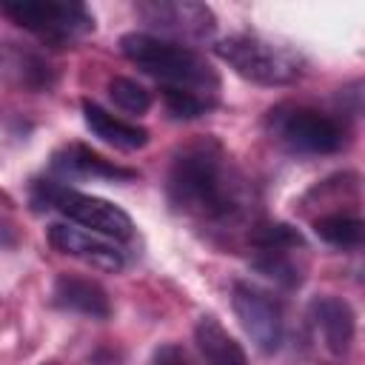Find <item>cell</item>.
<instances>
[{
	"instance_id": "cell-1",
	"label": "cell",
	"mask_w": 365,
	"mask_h": 365,
	"mask_svg": "<svg viewBox=\"0 0 365 365\" xmlns=\"http://www.w3.org/2000/svg\"><path fill=\"white\" fill-rule=\"evenodd\" d=\"M168 202L177 214L205 222L231 225L248 211V185L217 140L182 145L165 180Z\"/></svg>"
},
{
	"instance_id": "cell-2",
	"label": "cell",
	"mask_w": 365,
	"mask_h": 365,
	"mask_svg": "<svg viewBox=\"0 0 365 365\" xmlns=\"http://www.w3.org/2000/svg\"><path fill=\"white\" fill-rule=\"evenodd\" d=\"M120 51L137 68L157 77L168 88H185L205 97H214L220 88V77L214 66L191 46L157 37L151 31H131V34H123Z\"/></svg>"
},
{
	"instance_id": "cell-3",
	"label": "cell",
	"mask_w": 365,
	"mask_h": 365,
	"mask_svg": "<svg viewBox=\"0 0 365 365\" xmlns=\"http://www.w3.org/2000/svg\"><path fill=\"white\" fill-rule=\"evenodd\" d=\"M214 51L240 77L259 86H291L305 74V57L297 48L259 34H228L217 40Z\"/></svg>"
},
{
	"instance_id": "cell-4",
	"label": "cell",
	"mask_w": 365,
	"mask_h": 365,
	"mask_svg": "<svg viewBox=\"0 0 365 365\" xmlns=\"http://www.w3.org/2000/svg\"><path fill=\"white\" fill-rule=\"evenodd\" d=\"M268 134L297 154H334L345 145V125L311 106H277L265 117Z\"/></svg>"
},
{
	"instance_id": "cell-5",
	"label": "cell",
	"mask_w": 365,
	"mask_h": 365,
	"mask_svg": "<svg viewBox=\"0 0 365 365\" xmlns=\"http://www.w3.org/2000/svg\"><path fill=\"white\" fill-rule=\"evenodd\" d=\"M37 202L60 211L71 222L88 228L91 234L108 237V240H128L134 234V222L120 205H114L103 197L83 194V191L68 188V185H60V182H40L37 185Z\"/></svg>"
},
{
	"instance_id": "cell-6",
	"label": "cell",
	"mask_w": 365,
	"mask_h": 365,
	"mask_svg": "<svg viewBox=\"0 0 365 365\" xmlns=\"http://www.w3.org/2000/svg\"><path fill=\"white\" fill-rule=\"evenodd\" d=\"M0 14L26 31H34L51 43H71L94 29V17L83 3H48V0H6Z\"/></svg>"
},
{
	"instance_id": "cell-7",
	"label": "cell",
	"mask_w": 365,
	"mask_h": 365,
	"mask_svg": "<svg viewBox=\"0 0 365 365\" xmlns=\"http://www.w3.org/2000/svg\"><path fill=\"white\" fill-rule=\"evenodd\" d=\"M137 14L148 23V29L160 31L157 37L174 43L182 40V46L185 40L202 43L217 29L214 11L205 3H191V0H145L137 3Z\"/></svg>"
},
{
	"instance_id": "cell-8",
	"label": "cell",
	"mask_w": 365,
	"mask_h": 365,
	"mask_svg": "<svg viewBox=\"0 0 365 365\" xmlns=\"http://www.w3.org/2000/svg\"><path fill=\"white\" fill-rule=\"evenodd\" d=\"M231 305L234 314L242 325V331L251 336V342L271 354L279 348L282 342V314L279 305L259 288L248 285V282H234L231 288Z\"/></svg>"
},
{
	"instance_id": "cell-9",
	"label": "cell",
	"mask_w": 365,
	"mask_h": 365,
	"mask_svg": "<svg viewBox=\"0 0 365 365\" xmlns=\"http://www.w3.org/2000/svg\"><path fill=\"white\" fill-rule=\"evenodd\" d=\"M48 242L66 254V257H74L91 268H100V271H123L125 265V254L106 237L100 234H91V231H83V228H74V225H66V222H57L48 228Z\"/></svg>"
},
{
	"instance_id": "cell-10",
	"label": "cell",
	"mask_w": 365,
	"mask_h": 365,
	"mask_svg": "<svg viewBox=\"0 0 365 365\" xmlns=\"http://www.w3.org/2000/svg\"><path fill=\"white\" fill-rule=\"evenodd\" d=\"M51 171L71 180H111V182H128L137 177V171L106 160L103 154H97L83 143H68L60 151H54Z\"/></svg>"
},
{
	"instance_id": "cell-11",
	"label": "cell",
	"mask_w": 365,
	"mask_h": 365,
	"mask_svg": "<svg viewBox=\"0 0 365 365\" xmlns=\"http://www.w3.org/2000/svg\"><path fill=\"white\" fill-rule=\"evenodd\" d=\"M308 317L317 328V334L322 336L325 348L331 354H345L354 342L356 334V317L351 311V305L339 297H317L308 308Z\"/></svg>"
},
{
	"instance_id": "cell-12",
	"label": "cell",
	"mask_w": 365,
	"mask_h": 365,
	"mask_svg": "<svg viewBox=\"0 0 365 365\" xmlns=\"http://www.w3.org/2000/svg\"><path fill=\"white\" fill-rule=\"evenodd\" d=\"M51 299L63 311L83 314L91 319H106L111 314V302H108L106 288L100 282H94L88 277H77V274H60L54 279Z\"/></svg>"
},
{
	"instance_id": "cell-13",
	"label": "cell",
	"mask_w": 365,
	"mask_h": 365,
	"mask_svg": "<svg viewBox=\"0 0 365 365\" xmlns=\"http://www.w3.org/2000/svg\"><path fill=\"white\" fill-rule=\"evenodd\" d=\"M83 120L94 137H100L103 143H108L120 151H137L148 143V131L143 125L128 123V120L106 111L103 106H97L91 100H83Z\"/></svg>"
},
{
	"instance_id": "cell-14",
	"label": "cell",
	"mask_w": 365,
	"mask_h": 365,
	"mask_svg": "<svg viewBox=\"0 0 365 365\" xmlns=\"http://www.w3.org/2000/svg\"><path fill=\"white\" fill-rule=\"evenodd\" d=\"M194 342L202 365H248L240 342L214 317H200L194 325Z\"/></svg>"
},
{
	"instance_id": "cell-15",
	"label": "cell",
	"mask_w": 365,
	"mask_h": 365,
	"mask_svg": "<svg viewBox=\"0 0 365 365\" xmlns=\"http://www.w3.org/2000/svg\"><path fill=\"white\" fill-rule=\"evenodd\" d=\"M314 231L319 240H325L334 248H356L362 242V220L354 214H325L314 222Z\"/></svg>"
},
{
	"instance_id": "cell-16",
	"label": "cell",
	"mask_w": 365,
	"mask_h": 365,
	"mask_svg": "<svg viewBox=\"0 0 365 365\" xmlns=\"http://www.w3.org/2000/svg\"><path fill=\"white\" fill-rule=\"evenodd\" d=\"M108 97L114 100V106H120L128 114H145L151 108V91L143 88L131 77H111L108 80Z\"/></svg>"
},
{
	"instance_id": "cell-17",
	"label": "cell",
	"mask_w": 365,
	"mask_h": 365,
	"mask_svg": "<svg viewBox=\"0 0 365 365\" xmlns=\"http://www.w3.org/2000/svg\"><path fill=\"white\" fill-rule=\"evenodd\" d=\"M163 100H165V108L174 117H182V120L200 117L214 106V97H205V94H197V91H185V88H168V86H163Z\"/></svg>"
},
{
	"instance_id": "cell-18",
	"label": "cell",
	"mask_w": 365,
	"mask_h": 365,
	"mask_svg": "<svg viewBox=\"0 0 365 365\" xmlns=\"http://www.w3.org/2000/svg\"><path fill=\"white\" fill-rule=\"evenodd\" d=\"M148 365H200V362H197L182 345L168 342V345H160V348L154 351V356H151Z\"/></svg>"
},
{
	"instance_id": "cell-19",
	"label": "cell",
	"mask_w": 365,
	"mask_h": 365,
	"mask_svg": "<svg viewBox=\"0 0 365 365\" xmlns=\"http://www.w3.org/2000/svg\"><path fill=\"white\" fill-rule=\"evenodd\" d=\"M43 365H57V362H43Z\"/></svg>"
}]
</instances>
